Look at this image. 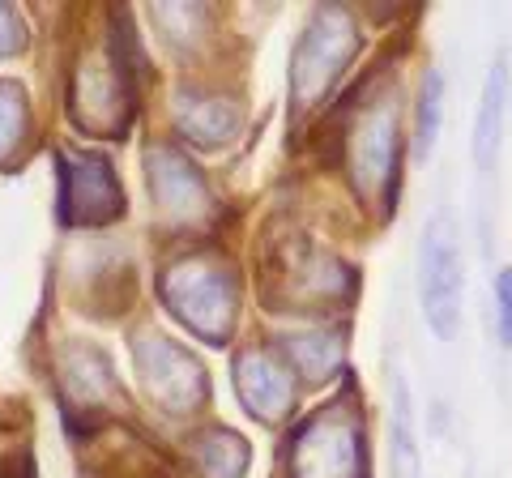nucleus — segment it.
Wrapping results in <instances>:
<instances>
[{
  "label": "nucleus",
  "instance_id": "2eb2a0df",
  "mask_svg": "<svg viewBox=\"0 0 512 478\" xmlns=\"http://www.w3.org/2000/svg\"><path fill=\"white\" fill-rule=\"evenodd\" d=\"M495 329H500V342L512 350V269L495 278Z\"/></svg>",
  "mask_w": 512,
  "mask_h": 478
},
{
  "label": "nucleus",
  "instance_id": "f257e3e1",
  "mask_svg": "<svg viewBox=\"0 0 512 478\" xmlns=\"http://www.w3.org/2000/svg\"><path fill=\"white\" fill-rule=\"evenodd\" d=\"M419 299L436 338H457L461 299H466V269H461V239L448 214H436L423 231L419 248Z\"/></svg>",
  "mask_w": 512,
  "mask_h": 478
},
{
  "label": "nucleus",
  "instance_id": "1a4fd4ad",
  "mask_svg": "<svg viewBox=\"0 0 512 478\" xmlns=\"http://www.w3.org/2000/svg\"><path fill=\"white\" fill-rule=\"evenodd\" d=\"M504 90H508L504 65H495L487 73L483 99H478V124H474V163H478V171L495 167V150H500V116H504Z\"/></svg>",
  "mask_w": 512,
  "mask_h": 478
},
{
  "label": "nucleus",
  "instance_id": "9b49d317",
  "mask_svg": "<svg viewBox=\"0 0 512 478\" xmlns=\"http://www.w3.org/2000/svg\"><path fill=\"white\" fill-rule=\"evenodd\" d=\"M180 124H184V133L192 141H201V146H218V141L235 129V111L227 103H218V99H205V103L184 99Z\"/></svg>",
  "mask_w": 512,
  "mask_h": 478
},
{
  "label": "nucleus",
  "instance_id": "423d86ee",
  "mask_svg": "<svg viewBox=\"0 0 512 478\" xmlns=\"http://www.w3.org/2000/svg\"><path fill=\"white\" fill-rule=\"evenodd\" d=\"M141 359V372H146V385H150V397L158 406L167 410H184L201 397V368L192 363L184 350H175L171 342L154 338L137 350Z\"/></svg>",
  "mask_w": 512,
  "mask_h": 478
},
{
  "label": "nucleus",
  "instance_id": "39448f33",
  "mask_svg": "<svg viewBox=\"0 0 512 478\" xmlns=\"http://www.w3.org/2000/svg\"><path fill=\"white\" fill-rule=\"evenodd\" d=\"M60 210L69 222H111L124 210V193L111 175V163L99 154L64 158V193Z\"/></svg>",
  "mask_w": 512,
  "mask_h": 478
},
{
  "label": "nucleus",
  "instance_id": "0eeeda50",
  "mask_svg": "<svg viewBox=\"0 0 512 478\" xmlns=\"http://www.w3.org/2000/svg\"><path fill=\"white\" fill-rule=\"evenodd\" d=\"M239 393H244L248 410H256L261 419H282L295 406V385H291V368L269 355V350H248L239 355Z\"/></svg>",
  "mask_w": 512,
  "mask_h": 478
},
{
  "label": "nucleus",
  "instance_id": "9d476101",
  "mask_svg": "<svg viewBox=\"0 0 512 478\" xmlns=\"http://www.w3.org/2000/svg\"><path fill=\"white\" fill-rule=\"evenodd\" d=\"M440 124H444V77L431 69L419 86V116H414V154L431 158L440 141Z\"/></svg>",
  "mask_w": 512,
  "mask_h": 478
},
{
  "label": "nucleus",
  "instance_id": "20e7f679",
  "mask_svg": "<svg viewBox=\"0 0 512 478\" xmlns=\"http://www.w3.org/2000/svg\"><path fill=\"white\" fill-rule=\"evenodd\" d=\"M359 432L350 419H316L299 432L291 478H359Z\"/></svg>",
  "mask_w": 512,
  "mask_h": 478
},
{
  "label": "nucleus",
  "instance_id": "6e6552de",
  "mask_svg": "<svg viewBox=\"0 0 512 478\" xmlns=\"http://www.w3.org/2000/svg\"><path fill=\"white\" fill-rule=\"evenodd\" d=\"M397 124L384 116V111H372L363 120V129L355 133V180L363 188H376L389 180V163H397Z\"/></svg>",
  "mask_w": 512,
  "mask_h": 478
},
{
  "label": "nucleus",
  "instance_id": "7ed1b4c3",
  "mask_svg": "<svg viewBox=\"0 0 512 478\" xmlns=\"http://www.w3.org/2000/svg\"><path fill=\"white\" fill-rule=\"evenodd\" d=\"M355 52V26L342 9H325L316 13V22L303 30V39L295 47V65H291V86H295V99L308 103L325 90L338 69Z\"/></svg>",
  "mask_w": 512,
  "mask_h": 478
},
{
  "label": "nucleus",
  "instance_id": "dca6fc26",
  "mask_svg": "<svg viewBox=\"0 0 512 478\" xmlns=\"http://www.w3.org/2000/svg\"><path fill=\"white\" fill-rule=\"evenodd\" d=\"M18 43H22V26H18V18H13L5 5H0V56L13 52Z\"/></svg>",
  "mask_w": 512,
  "mask_h": 478
},
{
  "label": "nucleus",
  "instance_id": "f8f14e48",
  "mask_svg": "<svg viewBox=\"0 0 512 478\" xmlns=\"http://www.w3.org/2000/svg\"><path fill=\"white\" fill-rule=\"evenodd\" d=\"M244 466H248V449L231 432H210L201 440V470L210 478H239Z\"/></svg>",
  "mask_w": 512,
  "mask_h": 478
},
{
  "label": "nucleus",
  "instance_id": "4468645a",
  "mask_svg": "<svg viewBox=\"0 0 512 478\" xmlns=\"http://www.w3.org/2000/svg\"><path fill=\"white\" fill-rule=\"evenodd\" d=\"M22 137V99L9 86H0V158H5Z\"/></svg>",
  "mask_w": 512,
  "mask_h": 478
},
{
  "label": "nucleus",
  "instance_id": "f03ea898",
  "mask_svg": "<svg viewBox=\"0 0 512 478\" xmlns=\"http://www.w3.org/2000/svg\"><path fill=\"white\" fill-rule=\"evenodd\" d=\"M163 299L175 308L180 321H188L201 338H227L235 321V282L222 274L214 261L192 257L180 269H171L163 282Z\"/></svg>",
  "mask_w": 512,
  "mask_h": 478
},
{
  "label": "nucleus",
  "instance_id": "ddd939ff",
  "mask_svg": "<svg viewBox=\"0 0 512 478\" xmlns=\"http://www.w3.org/2000/svg\"><path fill=\"white\" fill-rule=\"evenodd\" d=\"M393 457H397V478H414V470H419V453H414V436H410V389H406V380H397Z\"/></svg>",
  "mask_w": 512,
  "mask_h": 478
}]
</instances>
